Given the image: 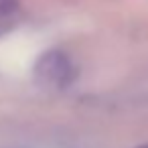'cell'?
I'll list each match as a JSON object with an SVG mask.
<instances>
[{
  "mask_svg": "<svg viewBox=\"0 0 148 148\" xmlns=\"http://www.w3.org/2000/svg\"><path fill=\"white\" fill-rule=\"evenodd\" d=\"M33 77H35L37 85H41L43 89L61 91L73 83L75 67H73V61L69 59L67 53H63L59 49H51L37 59L35 69H33Z\"/></svg>",
  "mask_w": 148,
  "mask_h": 148,
  "instance_id": "cell-1",
  "label": "cell"
},
{
  "mask_svg": "<svg viewBox=\"0 0 148 148\" xmlns=\"http://www.w3.org/2000/svg\"><path fill=\"white\" fill-rule=\"evenodd\" d=\"M21 14L18 0H0V31H8Z\"/></svg>",
  "mask_w": 148,
  "mask_h": 148,
  "instance_id": "cell-2",
  "label": "cell"
},
{
  "mask_svg": "<svg viewBox=\"0 0 148 148\" xmlns=\"http://www.w3.org/2000/svg\"><path fill=\"white\" fill-rule=\"evenodd\" d=\"M136 148H148V144H142V146H136Z\"/></svg>",
  "mask_w": 148,
  "mask_h": 148,
  "instance_id": "cell-3",
  "label": "cell"
}]
</instances>
